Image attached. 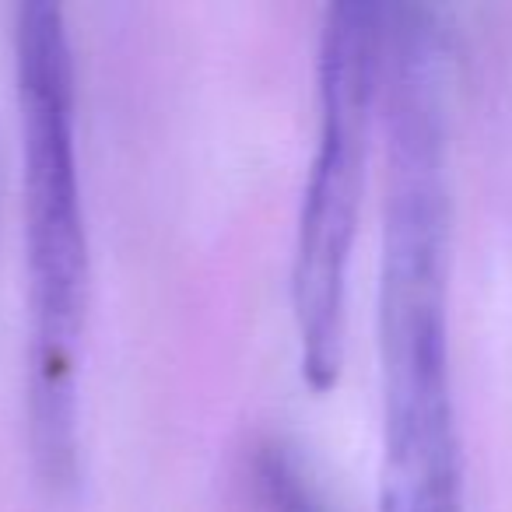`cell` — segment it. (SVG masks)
I'll return each mask as SVG.
<instances>
[{"mask_svg":"<svg viewBox=\"0 0 512 512\" xmlns=\"http://www.w3.org/2000/svg\"><path fill=\"white\" fill-rule=\"evenodd\" d=\"M15 95L32 309L29 428L39 474L60 488L78 463V348L88 313V228L74 130V57L60 4L15 8Z\"/></svg>","mask_w":512,"mask_h":512,"instance_id":"cell-1","label":"cell"},{"mask_svg":"<svg viewBox=\"0 0 512 512\" xmlns=\"http://www.w3.org/2000/svg\"><path fill=\"white\" fill-rule=\"evenodd\" d=\"M386 8L330 4L320 32V137L292 249V313L302 379L330 390L344 362L348 274L362 214L372 123L383 99Z\"/></svg>","mask_w":512,"mask_h":512,"instance_id":"cell-2","label":"cell"}]
</instances>
